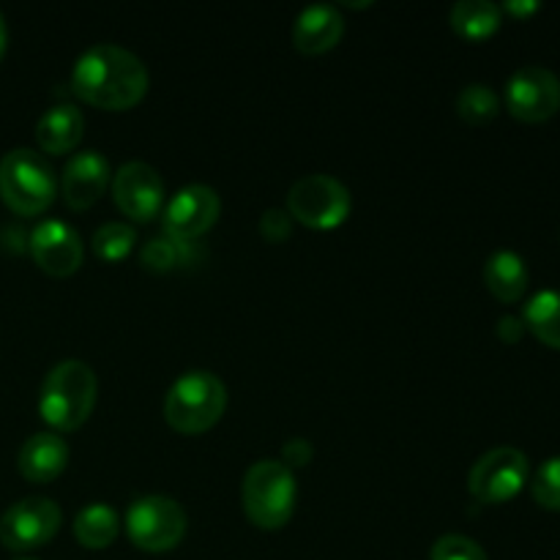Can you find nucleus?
Wrapping results in <instances>:
<instances>
[{"instance_id": "1", "label": "nucleus", "mask_w": 560, "mask_h": 560, "mask_svg": "<svg viewBox=\"0 0 560 560\" xmlns=\"http://www.w3.org/2000/svg\"><path fill=\"white\" fill-rule=\"evenodd\" d=\"M151 77L135 52L115 44H96L77 58L71 88L85 104L107 113H124L145 98Z\"/></svg>"}, {"instance_id": "2", "label": "nucleus", "mask_w": 560, "mask_h": 560, "mask_svg": "<svg viewBox=\"0 0 560 560\" xmlns=\"http://www.w3.org/2000/svg\"><path fill=\"white\" fill-rule=\"evenodd\" d=\"M96 372L82 361H60L47 372L38 392V413L52 430L74 432L96 408Z\"/></svg>"}, {"instance_id": "3", "label": "nucleus", "mask_w": 560, "mask_h": 560, "mask_svg": "<svg viewBox=\"0 0 560 560\" xmlns=\"http://www.w3.org/2000/svg\"><path fill=\"white\" fill-rule=\"evenodd\" d=\"M228 388L213 372L191 370L170 386L164 397V421L180 435H202L222 421Z\"/></svg>"}, {"instance_id": "4", "label": "nucleus", "mask_w": 560, "mask_h": 560, "mask_svg": "<svg viewBox=\"0 0 560 560\" xmlns=\"http://www.w3.org/2000/svg\"><path fill=\"white\" fill-rule=\"evenodd\" d=\"M241 498L252 525L260 530H282L293 517L299 498L293 470L284 468L279 459H260L246 470Z\"/></svg>"}, {"instance_id": "5", "label": "nucleus", "mask_w": 560, "mask_h": 560, "mask_svg": "<svg viewBox=\"0 0 560 560\" xmlns=\"http://www.w3.org/2000/svg\"><path fill=\"white\" fill-rule=\"evenodd\" d=\"M58 178L42 153L14 148L0 159V200L20 217H38L52 206Z\"/></svg>"}, {"instance_id": "6", "label": "nucleus", "mask_w": 560, "mask_h": 560, "mask_svg": "<svg viewBox=\"0 0 560 560\" xmlns=\"http://www.w3.org/2000/svg\"><path fill=\"white\" fill-rule=\"evenodd\" d=\"M186 512L178 501L164 495L137 498L126 514V534L131 545L142 552H170L184 541L186 536Z\"/></svg>"}, {"instance_id": "7", "label": "nucleus", "mask_w": 560, "mask_h": 560, "mask_svg": "<svg viewBox=\"0 0 560 560\" xmlns=\"http://www.w3.org/2000/svg\"><path fill=\"white\" fill-rule=\"evenodd\" d=\"M290 219L310 230H334L348 222L350 191L331 175H306L288 191Z\"/></svg>"}, {"instance_id": "8", "label": "nucleus", "mask_w": 560, "mask_h": 560, "mask_svg": "<svg viewBox=\"0 0 560 560\" xmlns=\"http://www.w3.org/2000/svg\"><path fill=\"white\" fill-rule=\"evenodd\" d=\"M528 457L514 446L492 448L481 454L470 468L468 490L485 506H501L517 498L528 481Z\"/></svg>"}, {"instance_id": "9", "label": "nucleus", "mask_w": 560, "mask_h": 560, "mask_svg": "<svg viewBox=\"0 0 560 560\" xmlns=\"http://www.w3.org/2000/svg\"><path fill=\"white\" fill-rule=\"evenodd\" d=\"M63 523V512L49 498H25L0 517V541L14 552H31L49 545Z\"/></svg>"}, {"instance_id": "10", "label": "nucleus", "mask_w": 560, "mask_h": 560, "mask_svg": "<svg viewBox=\"0 0 560 560\" xmlns=\"http://www.w3.org/2000/svg\"><path fill=\"white\" fill-rule=\"evenodd\" d=\"M506 107L523 124H545L560 109V80L545 66H523L506 82Z\"/></svg>"}, {"instance_id": "11", "label": "nucleus", "mask_w": 560, "mask_h": 560, "mask_svg": "<svg viewBox=\"0 0 560 560\" xmlns=\"http://www.w3.org/2000/svg\"><path fill=\"white\" fill-rule=\"evenodd\" d=\"M219 211H222V202H219V195L211 186H184V189L175 191L173 200L164 206V233H167V238H173L175 244L195 241L217 224Z\"/></svg>"}, {"instance_id": "12", "label": "nucleus", "mask_w": 560, "mask_h": 560, "mask_svg": "<svg viewBox=\"0 0 560 560\" xmlns=\"http://www.w3.org/2000/svg\"><path fill=\"white\" fill-rule=\"evenodd\" d=\"M113 197L124 217L137 224H145L162 211L164 180L151 164L129 162L113 178Z\"/></svg>"}, {"instance_id": "13", "label": "nucleus", "mask_w": 560, "mask_h": 560, "mask_svg": "<svg viewBox=\"0 0 560 560\" xmlns=\"http://www.w3.org/2000/svg\"><path fill=\"white\" fill-rule=\"evenodd\" d=\"M31 255L36 266L49 277H71L82 266V238L74 228L58 219L36 224L31 233Z\"/></svg>"}, {"instance_id": "14", "label": "nucleus", "mask_w": 560, "mask_h": 560, "mask_svg": "<svg viewBox=\"0 0 560 560\" xmlns=\"http://www.w3.org/2000/svg\"><path fill=\"white\" fill-rule=\"evenodd\" d=\"M109 186V162L98 151H82L66 164L60 191L71 211H88L104 197Z\"/></svg>"}, {"instance_id": "15", "label": "nucleus", "mask_w": 560, "mask_h": 560, "mask_svg": "<svg viewBox=\"0 0 560 560\" xmlns=\"http://www.w3.org/2000/svg\"><path fill=\"white\" fill-rule=\"evenodd\" d=\"M345 20L337 5H310L295 16L293 44L301 55H326L342 42Z\"/></svg>"}, {"instance_id": "16", "label": "nucleus", "mask_w": 560, "mask_h": 560, "mask_svg": "<svg viewBox=\"0 0 560 560\" xmlns=\"http://www.w3.org/2000/svg\"><path fill=\"white\" fill-rule=\"evenodd\" d=\"M20 474L33 485H49L58 479L69 465V446L60 435L52 432H38V435L27 438L20 448Z\"/></svg>"}, {"instance_id": "17", "label": "nucleus", "mask_w": 560, "mask_h": 560, "mask_svg": "<svg viewBox=\"0 0 560 560\" xmlns=\"http://www.w3.org/2000/svg\"><path fill=\"white\" fill-rule=\"evenodd\" d=\"M85 135V118L74 104H55L38 118L36 124V142L44 153H69L80 145Z\"/></svg>"}, {"instance_id": "18", "label": "nucleus", "mask_w": 560, "mask_h": 560, "mask_svg": "<svg viewBox=\"0 0 560 560\" xmlns=\"http://www.w3.org/2000/svg\"><path fill=\"white\" fill-rule=\"evenodd\" d=\"M485 282L487 290L495 295L503 304H514L525 295L528 290V268H525V260L512 249H501L495 255H490L485 266Z\"/></svg>"}, {"instance_id": "19", "label": "nucleus", "mask_w": 560, "mask_h": 560, "mask_svg": "<svg viewBox=\"0 0 560 560\" xmlns=\"http://www.w3.org/2000/svg\"><path fill=\"white\" fill-rule=\"evenodd\" d=\"M448 20H452V31L465 42H485L492 33H498L503 11L490 0H463L454 5Z\"/></svg>"}, {"instance_id": "20", "label": "nucleus", "mask_w": 560, "mask_h": 560, "mask_svg": "<svg viewBox=\"0 0 560 560\" xmlns=\"http://www.w3.org/2000/svg\"><path fill=\"white\" fill-rule=\"evenodd\" d=\"M120 517L107 503H91L74 520V536L85 550H107L118 539Z\"/></svg>"}, {"instance_id": "21", "label": "nucleus", "mask_w": 560, "mask_h": 560, "mask_svg": "<svg viewBox=\"0 0 560 560\" xmlns=\"http://www.w3.org/2000/svg\"><path fill=\"white\" fill-rule=\"evenodd\" d=\"M525 328H530L536 339L547 348L560 350V293L558 290H541L530 299L523 315Z\"/></svg>"}, {"instance_id": "22", "label": "nucleus", "mask_w": 560, "mask_h": 560, "mask_svg": "<svg viewBox=\"0 0 560 560\" xmlns=\"http://www.w3.org/2000/svg\"><path fill=\"white\" fill-rule=\"evenodd\" d=\"M501 113V102H498L495 91L490 85H465L457 96V115L468 126H487L498 118Z\"/></svg>"}, {"instance_id": "23", "label": "nucleus", "mask_w": 560, "mask_h": 560, "mask_svg": "<svg viewBox=\"0 0 560 560\" xmlns=\"http://www.w3.org/2000/svg\"><path fill=\"white\" fill-rule=\"evenodd\" d=\"M137 233L126 222H107L93 235V252L104 262H120L135 249Z\"/></svg>"}, {"instance_id": "24", "label": "nucleus", "mask_w": 560, "mask_h": 560, "mask_svg": "<svg viewBox=\"0 0 560 560\" xmlns=\"http://www.w3.org/2000/svg\"><path fill=\"white\" fill-rule=\"evenodd\" d=\"M530 492L534 501L541 509L560 512V457L547 459L539 470H536L534 481H530Z\"/></svg>"}, {"instance_id": "25", "label": "nucleus", "mask_w": 560, "mask_h": 560, "mask_svg": "<svg viewBox=\"0 0 560 560\" xmlns=\"http://www.w3.org/2000/svg\"><path fill=\"white\" fill-rule=\"evenodd\" d=\"M430 560H490L479 541L463 534H446L432 545Z\"/></svg>"}, {"instance_id": "26", "label": "nucleus", "mask_w": 560, "mask_h": 560, "mask_svg": "<svg viewBox=\"0 0 560 560\" xmlns=\"http://www.w3.org/2000/svg\"><path fill=\"white\" fill-rule=\"evenodd\" d=\"M142 268L153 273H167L170 268H175V262L180 260L178 244L173 238H153L148 241L145 249L140 255Z\"/></svg>"}, {"instance_id": "27", "label": "nucleus", "mask_w": 560, "mask_h": 560, "mask_svg": "<svg viewBox=\"0 0 560 560\" xmlns=\"http://www.w3.org/2000/svg\"><path fill=\"white\" fill-rule=\"evenodd\" d=\"M260 235L268 244H284L293 235V219L282 208H268L260 219Z\"/></svg>"}, {"instance_id": "28", "label": "nucleus", "mask_w": 560, "mask_h": 560, "mask_svg": "<svg viewBox=\"0 0 560 560\" xmlns=\"http://www.w3.org/2000/svg\"><path fill=\"white\" fill-rule=\"evenodd\" d=\"M312 457H315V448H312V443L306 441V438H290L282 446V459H279V463L288 470H293L306 468V465L312 463Z\"/></svg>"}, {"instance_id": "29", "label": "nucleus", "mask_w": 560, "mask_h": 560, "mask_svg": "<svg viewBox=\"0 0 560 560\" xmlns=\"http://www.w3.org/2000/svg\"><path fill=\"white\" fill-rule=\"evenodd\" d=\"M495 331H498V339H501V342L517 345L520 339L525 337V323L514 315H503L501 320H498Z\"/></svg>"}, {"instance_id": "30", "label": "nucleus", "mask_w": 560, "mask_h": 560, "mask_svg": "<svg viewBox=\"0 0 560 560\" xmlns=\"http://www.w3.org/2000/svg\"><path fill=\"white\" fill-rule=\"evenodd\" d=\"M541 5L539 3H534V0H509L506 5H503L501 11H506V14H512V16H517V20H525V16H530V14H536V11H539Z\"/></svg>"}, {"instance_id": "31", "label": "nucleus", "mask_w": 560, "mask_h": 560, "mask_svg": "<svg viewBox=\"0 0 560 560\" xmlns=\"http://www.w3.org/2000/svg\"><path fill=\"white\" fill-rule=\"evenodd\" d=\"M5 42H9V33H5L3 14H0V58H3V52H5Z\"/></svg>"}, {"instance_id": "32", "label": "nucleus", "mask_w": 560, "mask_h": 560, "mask_svg": "<svg viewBox=\"0 0 560 560\" xmlns=\"http://www.w3.org/2000/svg\"><path fill=\"white\" fill-rule=\"evenodd\" d=\"M16 560H36V558H16Z\"/></svg>"}]
</instances>
